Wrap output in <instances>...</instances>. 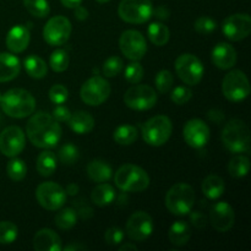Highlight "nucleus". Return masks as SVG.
I'll use <instances>...</instances> for the list:
<instances>
[{
  "mask_svg": "<svg viewBox=\"0 0 251 251\" xmlns=\"http://www.w3.org/2000/svg\"><path fill=\"white\" fill-rule=\"evenodd\" d=\"M26 134L33 146L38 149H51L61 139V127L53 115L39 112L29 118Z\"/></svg>",
  "mask_w": 251,
  "mask_h": 251,
  "instance_id": "1",
  "label": "nucleus"
},
{
  "mask_svg": "<svg viewBox=\"0 0 251 251\" xmlns=\"http://www.w3.org/2000/svg\"><path fill=\"white\" fill-rule=\"evenodd\" d=\"M2 112L11 118L22 119L33 114L36 109V100L31 92L22 88H12L1 95L0 100Z\"/></svg>",
  "mask_w": 251,
  "mask_h": 251,
  "instance_id": "2",
  "label": "nucleus"
},
{
  "mask_svg": "<svg viewBox=\"0 0 251 251\" xmlns=\"http://www.w3.org/2000/svg\"><path fill=\"white\" fill-rule=\"evenodd\" d=\"M222 142L233 153H249L250 131L248 125L240 119H232L222 130Z\"/></svg>",
  "mask_w": 251,
  "mask_h": 251,
  "instance_id": "3",
  "label": "nucleus"
},
{
  "mask_svg": "<svg viewBox=\"0 0 251 251\" xmlns=\"http://www.w3.org/2000/svg\"><path fill=\"white\" fill-rule=\"evenodd\" d=\"M115 185L125 193H139L150 185V178L146 171L135 164H124L114 176Z\"/></svg>",
  "mask_w": 251,
  "mask_h": 251,
  "instance_id": "4",
  "label": "nucleus"
},
{
  "mask_svg": "<svg viewBox=\"0 0 251 251\" xmlns=\"http://www.w3.org/2000/svg\"><path fill=\"white\" fill-rule=\"evenodd\" d=\"M195 203V193L189 184L178 183L172 186L166 195V206L173 215H188Z\"/></svg>",
  "mask_w": 251,
  "mask_h": 251,
  "instance_id": "5",
  "label": "nucleus"
},
{
  "mask_svg": "<svg viewBox=\"0 0 251 251\" xmlns=\"http://www.w3.org/2000/svg\"><path fill=\"white\" fill-rule=\"evenodd\" d=\"M173 131L171 119L166 115H156L142 126V139L150 146L158 147L166 144Z\"/></svg>",
  "mask_w": 251,
  "mask_h": 251,
  "instance_id": "6",
  "label": "nucleus"
},
{
  "mask_svg": "<svg viewBox=\"0 0 251 251\" xmlns=\"http://www.w3.org/2000/svg\"><path fill=\"white\" fill-rule=\"evenodd\" d=\"M120 19L129 24H144L153 15L151 0H122L118 7Z\"/></svg>",
  "mask_w": 251,
  "mask_h": 251,
  "instance_id": "7",
  "label": "nucleus"
},
{
  "mask_svg": "<svg viewBox=\"0 0 251 251\" xmlns=\"http://www.w3.org/2000/svg\"><path fill=\"white\" fill-rule=\"evenodd\" d=\"M222 92L230 102H242L250 95V83L240 70H232L223 77Z\"/></svg>",
  "mask_w": 251,
  "mask_h": 251,
  "instance_id": "8",
  "label": "nucleus"
},
{
  "mask_svg": "<svg viewBox=\"0 0 251 251\" xmlns=\"http://www.w3.org/2000/svg\"><path fill=\"white\" fill-rule=\"evenodd\" d=\"M176 71L179 78L189 86H195L202 80L203 65L198 56L185 53L176 60Z\"/></svg>",
  "mask_w": 251,
  "mask_h": 251,
  "instance_id": "9",
  "label": "nucleus"
},
{
  "mask_svg": "<svg viewBox=\"0 0 251 251\" xmlns=\"http://www.w3.org/2000/svg\"><path fill=\"white\" fill-rule=\"evenodd\" d=\"M110 91H112V88H110L109 82L104 77L93 76L83 83L80 91V96L81 100L86 104L97 107L108 100Z\"/></svg>",
  "mask_w": 251,
  "mask_h": 251,
  "instance_id": "10",
  "label": "nucleus"
},
{
  "mask_svg": "<svg viewBox=\"0 0 251 251\" xmlns=\"http://www.w3.org/2000/svg\"><path fill=\"white\" fill-rule=\"evenodd\" d=\"M36 198L39 205L48 211L60 210L66 202L65 190L54 181L39 184L36 190Z\"/></svg>",
  "mask_w": 251,
  "mask_h": 251,
  "instance_id": "11",
  "label": "nucleus"
},
{
  "mask_svg": "<svg viewBox=\"0 0 251 251\" xmlns=\"http://www.w3.org/2000/svg\"><path fill=\"white\" fill-rule=\"evenodd\" d=\"M124 103L134 110H149L157 103L156 91L147 85L132 86L125 92Z\"/></svg>",
  "mask_w": 251,
  "mask_h": 251,
  "instance_id": "12",
  "label": "nucleus"
},
{
  "mask_svg": "<svg viewBox=\"0 0 251 251\" xmlns=\"http://www.w3.org/2000/svg\"><path fill=\"white\" fill-rule=\"evenodd\" d=\"M71 24L65 16H54L43 28V38L50 46H63L71 36Z\"/></svg>",
  "mask_w": 251,
  "mask_h": 251,
  "instance_id": "13",
  "label": "nucleus"
},
{
  "mask_svg": "<svg viewBox=\"0 0 251 251\" xmlns=\"http://www.w3.org/2000/svg\"><path fill=\"white\" fill-rule=\"evenodd\" d=\"M120 50L125 58L132 61L141 60L147 50V44L145 37L135 29H127L123 32L119 39Z\"/></svg>",
  "mask_w": 251,
  "mask_h": 251,
  "instance_id": "14",
  "label": "nucleus"
},
{
  "mask_svg": "<svg viewBox=\"0 0 251 251\" xmlns=\"http://www.w3.org/2000/svg\"><path fill=\"white\" fill-rule=\"evenodd\" d=\"M222 32L229 41H243L251 32V17L248 14L230 15L223 21Z\"/></svg>",
  "mask_w": 251,
  "mask_h": 251,
  "instance_id": "15",
  "label": "nucleus"
},
{
  "mask_svg": "<svg viewBox=\"0 0 251 251\" xmlns=\"http://www.w3.org/2000/svg\"><path fill=\"white\" fill-rule=\"evenodd\" d=\"M153 232V221L149 213L136 211L126 222V233L134 242H144Z\"/></svg>",
  "mask_w": 251,
  "mask_h": 251,
  "instance_id": "16",
  "label": "nucleus"
},
{
  "mask_svg": "<svg viewBox=\"0 0 251 251\" xmlns=\"http://www.w3.org/2000/svg\"><path fill=\"white\" fill-rule=\"evenodd\" d=\"M25 134L19 126H7L0 134V151L6 157H16L25 149Z\"/></svg>",
  "mask_w": 251,
  "mask_h": 251,
  "instance_id": "17",
  "label": "nucleus"
},
{
  "mask_svg": "<svg viewBox=\"0 0 251 251\" xmlns=\"http://www.w3.org/2000/svg\"><path fill=\"white\" fill-rule=\"evenodd\" d=\"M183 136L186 144L193 149H202L210 140V127L200 119H191L185 124Z\"/></svg>",
  "mask_w": 251,
  "mask_h": 251,
  "instance_id": "18",
  "label": "nucleus"
},
{
  "mask_svg": "<svg viewBox=\"0 0 251 251\" xmlns=\"http://www.w3.org/2000/svg\"><path fill=\"white\" fill-rule=\"evenodd\" d=\"M235 215L232 206L226 201L216 202L211 207L210 211V222L212 227L217 232L225 233L228 232L234 225Z\"/></svg>",
  "mask_w": 251,
  "mask_h": 251,
  "instance_id": "19",
  "label": "nucleus"
},
{
  "mask_svg": "<svg viewBox=\"0 0 251 251\" xmlns=\"http://www.w3.org/2000/svg\"><path fill=\"white\" fill-rule=\"evenodd\" d=\"M211 59L218 69L228 70V69H232L237 63V51L229 43L221 42L216 44L215 48L212 49Z\"/></svg>",
  "mask_w": 251,
  "mask_h": 251,
  "instance_id": "20",
  "label": "nucleus"
},
{
  "mask_svg": "<svg viewBox=\"0 0 251 251\" xmlns=\"http://www.w3.org/2000/svg\"><path fill=\"white\" fill-rule=\"evenodd\" d=\"M33 248L36 251H60L61 239L54 230L43 228L34 234Z\"/></svg>",
  "mask_w": 251,
  "mask_h": 251,
  "instance_id": "21",
  "label": "nucleus"
},
{
  "mask_svg": "<svg viewBox=\"0 0 251 251\" xmlns=\"http://www.w3.org/2000/svg\"><path fill=\"white\" fill-rule=\"evenodd\" d=\"M29 29L24 25H16L12 27L6 36V47L12 53H21L28 47Z\"/></svg>",
  "mask_w": 251,
  "mask_h": 251,
  "instance_id": "22",
  "label": "nucleus"
},
{
  "mask_svg": "<svg viewBox=\"0 0 251 251\" xmlns=\"http://www.w3.org/2000/svg\"><path fill=\"white\" fill-rule=\"evenodd\" d=\"M21 70L20 60L11 53H0V82H7L17 77Z\"/></svg>",
  "mask_w": 251,
  "mask_h": 251,
  "instance_id": "23",
  "label": "nucleus"
},
{
  "mask_svg": "<svg viewBox=\"0 0 251 251\" xmlns=\"http://www.w3.org/2000/svg\"><path fill=\"white\" fill-rule=\"evenodd\" d=\"M68 123L70 129L78 135L88 134L95 127V119L90 113L85 112V110H78V112L71 114Z\"/></svg>",
  "mask_w": 251,
  "mask_h": 251,
  "instance_id": "24",
  "label": "nucleus"
},
{
  "mask_svg": "<svg viewBox=\"0 0 251 251\" xmlns=\"http://www.w3.org/2000/svg\"><path fill=\"white\" fill-rule=\"evenodd\" d=\"M87 174L91 180L96 181V183H104L112 178L113 171L107 162L102 161V159H95L88 163Z\"/></svg>",
  "mask_w": 251,
  "mask_h": 251,
  "instance_id": "25",
  "label": "nucleus"
},
{
  "mask_svg": "<svg viewBox=\"0 0 251 251\" xmlns=\"http://www.w3.org/2000/svg\"><path fill=\"white\" fill-rule=\"evenodd\" d=\"M201 189L206 198L210 200H217L225 193V181L221 176L211 174V176H206L205 180L202 181Z\"/></svg>",
  "mask_w": 251,
  "mask_h": 251,
  "instance_id": "26",
  "label": "nucleus"
},
{
  "mask_svg": "<svg viewBox=\"0 0 251 251\" xmlns=\"http://www.w3.org/2000/svg\"><path fill=\"white\" fill-rule=\"evenodd\" d=\"M169 240L176 247H183L190 240V226L184 221H176L169 228Z\"/></svg>",
  "mask_w": 251,
  "mask_h": 251,
  "instance_id": "27",
  "label": "nucleus"
},
{
  "mask_svg": "<svg viewBox=\"0 0 251 251\" xmlns=\"http://www.w3.org/2000/svg\"><path fill=\"white\" fill-rule=\"evenodd\" d=\"M115 199V190L110 184L102 183L96 186L91 194V200L95 205L103 207L108 206L114 201Z\"/></svg>",
  "mask_w": 251,
  "mask_h": 251,
  "instance_id": "28",
  "label": "nucleus"
},
{
  "mask_svg": "<svg viewBox=\"0 0 251 251\" xmlns=\"http://www.w3.org/2000/svg\"><path fill=\"white\" fill-rule=\"evenodd\" d=\"M25 70L32 78H43L48 73L47 64L38 55H29L24 60Z\"/></svg>",
  "mask_w": 251,
  "mask_h": 251,
  "instance_id": "29",
  "label": "nucleus"
},
{
  "mask_svg": "<svg viewBox=\"0 0 251 251\" xmlns=\"http://www.w3.org/2000/svg\"><path fill=\"white\" fill-rule=\"evenodd\" d=\"M56 169V156L50 151L39 153L37 158V171L42 176H50Z\"/></svg>",
  "mask_w": 251,
  "mask_h": 251,
  "instance_id": "30",
  "label": "nucleus"
},
{
  "mask_svg": "<svg viewBox=\"0 0 251 251\" xmlns=\"http://www.w3.org/2000/svg\"><path fill=\"white\" fill-rule=\"evenodd\" d=\"M147 33H149L150 41L154 44V46L162 47L164 44L168 43L169 41V29L166 25L161 24V22H152L149 26L147 29Z\"/></svg>",
  "mask_w": 251,
  "mask_h": 251,
  "instance_id": "31",
  "label": "nucleus"
},
{
  "mask_svg": "<svg viewBox=\"0 0 251 251\" xmlns=\"http://www.w3.org/2000/svg\"><path fill=\"white\" fill-rule=\"evenodd\" d=\"M54 223H55V226L59 229H71L77 223V213H76L75 210H73L70 207L63 208V210H60L55 215Z\"/></svg>",
  "mask_w": 251,
  "mask_h": 251,
  "instance_id": "32",
  "label": "nucleus"
},
{
  "mask_svg": "<svg viewBox=\"0 0 251 251\" xmlns=\"http://www.w3.org/2000/svg\"><path fill=\"white\" fill-rule=\"evenodd\" d=\"M113 137H114V141L117 144L127 146V145H131L136 141L137 129L132 125H122L115 130Z\"/></svg>",
  "mask_w": 251,
  "mask_h": 251,
  "instance_id": "33",
  "label": "nucleus"
},
{
  "mask_svg": "<svg viewBox=\"0 0 251 251\" xmlns=\"http://www.w3.org/2000/svg\"><path fill=\"white\" fill-rule=\"evenodd\" d=\"M250 161L245 156H235L233 157L228 164V172L234 178H243L249 173Z\"/></svg>",
  "mask_w": 251,
  "mask_h": 251,
  "instance_id": "34",
  "label": "nucleus"
},
{
  "mask_svg": "<svg viewBox=\"0 0 251 251\" xmlns=\"http://www.w3.org/2000/svg\"><path fill=\"white\" fill-rule=\"evenodd\" d=\"M24 5L32 16L38 19L47 17L50 12L49 2L47 0H24Z\"/></svg>",
  "mask_w": 251,
  "mask_h": 251,
  "instance_id": "35",
  "label": "nucleus"
},
{
  "mask_svg": "<svg viewBox=\"0 0 251 251\" xmlns=\"http://www.w3.org/2000/svg\"><path fill=\"white\" fill-rule=\"evenodd\" d=\"M6 173L9 176V178L12 179L14 181L22 180L27 174L26 163L20 158H12L7 163Z\"/></svg>",
  "mask_w": 251,
  "mask_h": 251,
  "instance_id": "36",
  "label": "nucleus"
},
{
  "mask_svg": "<svg viewBox=\"0 0 251 251\" xmlns=\"http://www.w3.org/2000/svg\"><path fill=\"white\" fill-rule=\"evenodd\" d=\"M69 59L68 53L63 49H56L51 53L50 58H49V64H50L51 70L55 71V73H63L68 69L69 66Z\"/></svg>",
  "mask_w": 251,
  "mask_h": 251,
  "instance_id": "37",
  "label": "nucleus"
},
{
  "mask_svg": "<svg viewBox=\"0 0 251 251\" xmlns=\"http://www.w3.org/2000/svg\"><path fill=\"white\" fill-rule=\"evenodd\" d=\"M19 229L16 225L10 221H2L0 222V244H11L16 240Z\"/></svg>",
  "mask_w": 251,
  "mask_h": 251,
  "instance_id": "38",
  "label": "nucleus"
},
{
  "mask_svg": "<svg viewBox=\"0 0 251 251\" xmlns=\"http://www.w3.org/2000/svg\"><path fill=\"white\" fill-rule=\"evenodd\" d=\"M157 90L161 93H168L174 85L173 74L169 70H161L154 78Z\"/></svg>",
  "mask_w": 251,
  "mask_h": 251,
  "instance_id": "39",
  "label": "nucleus"
},
{
  "mask_svg": "<svg viewBox=\"0 0 251 251\" xmlns=\"http://www.w3.org/2000/svg\"><path fill=\"white\" fill-rule=\"evenodd\" d=\"M78 149L73 144H66L59 150L58 157L60 162L65 166H71L78 159Z\"/></svg>",
  "mask_w": 251,
  "mask_h": 251,
  "instance_id": "40",
  "label": "nucleus"
},
{
  "mask_svg": "<svg viewBox=\"0 0 251 251\" xmlns=\"http://www.w3.org/2000/svg\"><path fill=\"white\" fill-rule=\"evenodd\" d=\"M124 76L125 78H126L127 82L136 85V83H139L140 81L142 80V77H144V68H142V65L139 61H132V63H130L129 65L125 68Z\"/></svg>",
  "mask_w": 251,
  "mask_h": 251,
  "instance_id": "41",
  "label": "nucleus"
},
{
  "mask_svg": "<svg viewBox=\"0 0 251 251\" xmlns=\"http://www.w3.org/2000/svg\"><path fill=\"white\" fill-rule=\"evenodd\" d=\"M123 65L124 64H123L122 58H119L117 55L110 56V58H108L103 63L102 71L104 74V76H107V77H114V76H117L123 70Z\"/></svg>",
  "mask_w": 251,
  "mask_h": 251,
  "instance_id": "42",
  "label": "nucleus"
},
{
  "mask_svg": "<svg viewBox=\"0 0 251 251\" xmlns=\"http://www.w3.org/2000/svg\"><path fill=\"white\" fill-rule=\"evenodd\" d=\"M195 29L198 33L203 34V36H207V34L212 33L217 28V24L213 19L208 16H201L199 17L195 21Z\"/></svg>",
  "mask_w": 251,
  "mask_h": 251,
  "instance_id": "43",
  "label": "nucleus"
},
{
  "mask_svg": "<svg viewBox=\"0 0 251 251\" xmlns=\"http://www.w3.org/2000/svg\"><path fill=\"white\" fill-rule=\"evenodd\" d=\"M191 97H193V92L190 91V88L185 87V86H178V87L174 88L171 95V100L178 105L188 103L191 100Z\"/></svg>",
  "mask_w": 251,
  "mask_h": 251,
  "instance_id": "44",
  "label": "nucleus"
},
{
  "mask_svg": "<svg viewBox=\"0 0 251 251\" xmlns=\"http://www.w3.org/2000/svg\"><path fill=\"white\" fill-rule=\"evenodd\" d=\"M69 97V91L63 85H54L49 90V98L54 104H63Z\"/></svg>",
  "mask_w": 251,
  "mask_h": 251,
  "instance_id": "45",
  "label": "nucleus"
},
{
  "mask_svg": "<svg viewBox=\"0 0 251 251\" xmlns=\"http://www.w3.org/2000/svg\"><path fill=\"white\" fill-rule=\"evenodd\" d=\"M124 239V232L118 227L108 228L104 234V240L108 245H119Z\"/></svg>",
  "mask_w": 251,
  "mask_h": 251,
  "instance_id": "46",
  "label": "nucleus"
},
{
  "mask_svg": "<svg viewBox=\"0 0 251 251\" xmlns=\"http://www.w3.org/2000/svg\"><path fill=\"white\" fill-rule=\"evenodd\" d=\"M191 212V211H190ZM190 221H191V225L194 226L195 228L198 229H202L207 226V217H206L205 213L200 212V211H195V212H191L190 213Z\"/></svg>",
  "mask_w": 251,
  "mask_h": 251,
  "instance_id": "47",
  "label": "nucleus"
},
{
  "mask_svg": "<svg viewBox=\"0 0 251 251\" xmlns=\"http://www.w3.org/2000/svg\"><path fill=\"white\" fill-rule=\"evenodd\" d=\"M53 118L56 122H68L71 117V112L69 110V108L64 107V105L58 104L53 109Z\"/></svg>",
  "mask_w": 251,
  "mask_h": 251,
  "instance_id": "48",
  "label": "nucleus"
},
{
  "mask_svg": "<svg viewBox=\"0 0 251 251\" xmlns=\"http://www.w3.org/2000/svg\"><path fill=\"white\" fill-rule=\"evenodd\" d=\"M75 9V17L77 20H80V21H85L86 19L88 17V11L86 7H83L82 5H77L76 7H74Z\"/></svg>",
  "mask_w": 251,
  "mask_h": 251,
  "instance_id": "49",
  "label": "nucleus"
},
{
  "mask_svg": "<svg viewBox=\"0 0 251 251\" xmlns=\"http://www.w3.org/2000/svg\"><path fill=\"white\" fill-rule=\"evenodd\" d=\"M153 12L156 14V17H158V19H161V20L168 19V16H169V11L166 6H159L156 11L153 10Z\"/></svg>",
  "mask_w": 251,
  "mask_h": 251,
  "instance_id": "50",
  "label": "nucleus"
},
{
  "mask_svg": "<svg viewBox=\"0 0 251 251\" xmlns=\"http://www.w3.org/2000/svg\"><path fill=\"white\" fill-rule=\"evenodd\" d=\"M60 1L64 6L69 7V9H74L77 5H80L82 2V0H60Z\"/></svg>",
  "mask_w": 251,
  "mask_h": 251,
  "instance_id": "51",
  "label": "nucleus"
},
{
  "mask_svg": "<svg viewBox=\"0 0 251 251\" xmlns=\"http://www.w3.org/2000/svg\"><path fill=\"white\" fill-rule=\"evenodd\" d=\"M66 193L69 195H76L78 193V186L76 184H69L68 188H66Z\"/></svg>",
  "mask_w": 251,
  "mask_h": 251,
  "instance_id": "52",
  "label": "nucleus"
},
{
  "mask_svg": "<svg viewBox=\"0 0 251 251\" xmlns=\"http://www.w3.org/2000/svg\"><path fill=\"white\" fill-rule=\"evenodd\" d=\"M126 250H132V251H136L137 250V247H135L134 244H131V243H127V244H124L120 247L119 251H126Z\"/></svg>",
  "mask_w": 251,
  "mask_h": 251,
  "instance_id": "53",
  "label": "nucleus"
},
{
  "mask_svg": "<svg viewBox=\"0 0 251 251\" xmlns=\"http://www.w3.org/2000/svg\"><path fill=\"white\" fill-rule=\"evenodd\" d=\"M85 245H69L65 248V250H85Z\"/></svg>",
  "mask_w": 251,
  "mask_h": 251,
  "instance_id": "54",
  "label": "nucleus"
},
{
  "mask_svg": "<svg viewBox=\"0 0 251 251\" xmlns=\"http://www.w3.org/2000/svg\"><path fill=\"white\" fill-rule=\"evenodd\" d=\"M97 2H100V4H104V2H108L109 0H96Z\"/></svg>",
  "mask_w": 251,
  "mask_h": 251,
  "instance_id": "55",
  "label": "nucleus"
},
{
  "mask_svg": "<svg viewBox=\"0 0 251 251\" xmlns=\"http://www.w3.org/2000/svg\"><path fill=\"white\" fill-rule=\"evenodd\" d=\"M0 100H1V93H0Z\"/></svg>",
  "mask_w": 251,
  "mask_h": 251,
  "instance_id": "56",
  "label": "nucleus"
}]
</instances>
